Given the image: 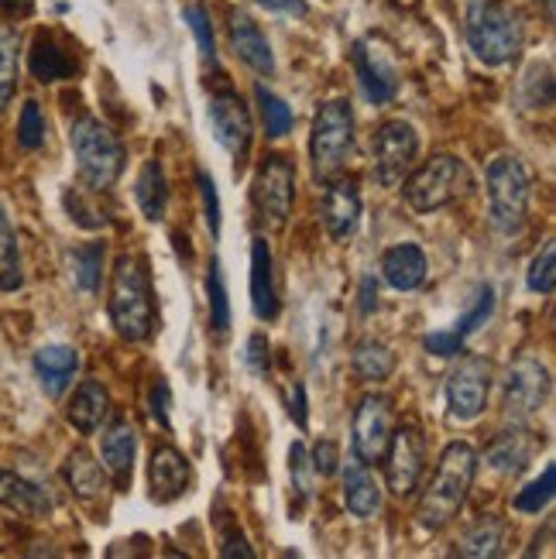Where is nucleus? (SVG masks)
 <instances>
[{
	"label": "nucleus",
	"mask_w": 556,
	"mask_h": 559,
	"mask_svg": "<svg viewBox=\"0 0 556 559\" xmlns=\"http://www.w3.org/2000/svg\"><path fill=\"white\" fill-rule=\"evenodd\" d=\"M477 474V450L471 443H450L433 471L426 491L416 504V522L426 532L447 528L468 501V491Z\"/></svg>",
	"instance_id": "obj_1"
},
{
	"label": "nucleus",
	"mask_w": 556,
	"mask_h": 559,
	"mask_svg": "<svg viewBox=\"0 0 556 559\" xmlns=\"http://www.w3.org/2000/svg\"><path fill=\"white\" fill-rule=\"evenodd\" d=\"M110 323L114 330L141 344L155 330V302H152V278L149 264L138 254H120L110 278Z\"/></svg>",
	"instance_id": "obj_2"
},
{
	"label": "nucleus",
	"mask_w": 556,
	"mask_h": 559,
	"mask_svg": "<svg viewBox=\"0 0 556 559\" xmlns=\"http://www.w3.org/2000/svg\"><path fill=\"white\" fill-rule=\"evenodd\" d=\"M529 200H533V176L522 158L501 155L488 165V221L501 237H516L525 227Z\"/></svg>",
	"instance_id": "obj_3"
},
{
	"label": "nucleus",
	"mask_w": 556,
	"mask_h": 559,
	"mask_svg": "<svg viewBox=\"0 0 556 559\" xmlns=\"http://www.w3.org/2000/svg\"><path fill=\"white\" fill-rule=\"evenodd\" d=\"M69 144H72V155H76L80 179L90 189L104 192L117 182L120 173H125V144H120V138L96 117H80L76 124L69 128Z\"/></svg>",
	"instance_id": "obj_4"
},
{
	"label": "nucleus",
	"mask_w": 556,
	"mask_h": 559,
	"mask_svg": "<svg viewBox=\"0 0 556 559\" xmlns=\"http://www.w3.org/2000/svg\"><path fill=\"white\" fill-rule=\"evenodd\" d=\"M468 45L477 62L505 66L522 52V24L498 0H471L468 8Z\"/></svg>",
	"instance_id": "obj_5"
},
{
	"label": "nucleus",
	"mask_w": 556,
	"mask_h": 559,
	"mask_svg": "<svg viewBox=\"0 0 556 559\" xmlns=\"http://www.w3.org/2000/svg\"><path fill=\"white\" fill-rule=\"evenodd\" d=\"M354 152V110L344 96L327 100L317 117H312V134H309V158H312V176L330 182L344 168V162Z\"/></svg>",
	"instance_id": "obj_6"
},
{
	"label": "nucleus",
	"mask_w": 556,
	"mask_h": 559,
	"mask_svg": "<svg viewBox=\"0 0 556 559\" xmlns=\"http://www.w3.org/2000/svg\"><path fill=\"white\" fill-rule=\"evenodd\" d=\"M471 186L468 165L453 155H433L423 168L405 179V203L416 213H433L450 206Z\"/></svg>",
	"instance_id": "obj_7"
},
{
	"label": "nucleus",
	"mask_w": 556,
	"mask_h": 559,
	"mask_svg": "<svg viewBox=\"0 0 556 559\" xmlns=\"http://www.w3.org/2000/svg\"><path fill=\"white\" fill-rule=\"evenodd\" d=\"M419 152V134L413 124L405 120H389L381 124L371 144V158H375V179L385 189H395L405 182V176L413 173V162Z\"/></svg>",
	"instance_id": "obj_8"
},
{
	"label": "nucleus",
	"mask_w": 556,
	"mask_h": 559,
	"mask_svg": "<svg viewBox=\"0 0 556 559\" xmlns=\"http://www.w3.org/2000/svg\"><path fill=\"white\" fill-rule=\"evenodd\" d=\"M251 200L255 210L269 221L275 230H282L288 224V213H293V200H296V168L282 155H269L261 162L258 176L251 182Z\"/></svg>",
	"instance_id": "obj_9"
},
{
	"label": "nucleus",
	"mask_w": 556,
	"mask_h": 559,
	"mask_svg": "<svg viewBox=\"0 0 556 559\" xmlns=\"http://www.w3.org/2000/svg\"><path fill=\"white\" fill-rule=\"evenodd\" d=\"M549 399V371L533 357H519L505 374V419L522 426Z\"/></svg>",
	"instance_id": "obj_10"
},
{
	"label": "nucleus",
	"mask_w": 556,
	"mask_h": 559,
	"mask_svg": "<svg viewBox=\"0 0 556 559\" xmlns=\"http://www.w3.org/2000/svg\"><path fill=\"white\" fill-rule=\"evenodd\" d=\"M488 392H492V364L485 357H464L447 378L450 419L457 423L477 419L488 405Z\"/></svg>",
	"instance_id": "obj_11"
},
{
	"label": "nucleus",
	"mask_w": 556,
	"mask_h": 559,
	"mask_svg": "<svg viewBox=\"0 0 556 559\" xmlns=\"http://www.w3.org/2000/svg\"><path fill=\"white\" fill-rule=\"evenodd\" d=\"M385 480H389L392 495L405 498L416 491V484L423 477L426 467V443H423V432L416 426H399L389 436V447H385Z\"/></svg>",
	"instance_id": "obj_12"
},
{
	"label": "nucleus",
	"mask_w": 556,
	"mask_h": 559,
	"mask_svg": "<svg viewBox=\"0 0 556 559\" xmlns=\"http://www.w3.org/2000/svg\"><path fill=\"white\" fill-rule=\"evenodd\" d=\"M392 436V402L385 395H365L354 412V456L378 464Z\"/></svg>",
	"instance_id": "obj_13"
},
{
	"label": "nucleus",
	"mask_w": 556,
	"mask_h": 559,
	"mask_svg": "<svg viewBox=\"0 0 556 559\" xmlns=\"http://www.w3.org/2000/svg\"><path fill=\"white\" fill-rule=\"evenodd\" d=\"M210 124H213V134L216 141L224 144L230 152L234 165L240 168L248 158V148H251V114L245 107L237 93H216L210 100Z\"/></svg>",
	"instance_id": "obj_14"
},
{
	"label": "nucleus",
	"mask_w": 556,
	"mask_h": 559,
	"mask_svg": "<svg viewBox=\"0 0 556 559\" xmlns=\"http://www.w3.org/2000/svg\"><path fill=\"white\" fill-rule=\"evenodd\" d=\"M492 312H495V288L492 285H481L474 292V299L471 306L464 309V316L457 320L450 330H440V333H429L423 340V347L433 354V357H453V354H461V347L468 344V336H474L481 326H485L492 320Z\"/></svg>",
	"instance_id": "obj_15"
},
{
	"label": "nucleus",
	"mask_w": 556,
	"mask_h": 559,
	"mask_svg": "<svg viewBox=\"0 0 556 559\" xmlns=\"http://www.w3.org/2000/svg\"><path fill=\"white\" fill-rule=\"evenodd\" d=\"M189 488V460L176 447H158L149 460V491L152 501L168 504Z\"/></svg>",
	"instance_id": "obj_16"
},
{
	"label": "nucleus",
	"mask_w": 556,
	"mask_h": 559,
	"mask_svg": "<svg viewBox=\"0 0 556 559\" xmlns=\"http://www.w3.org/2000/svg\"><path fill=\"white\" fill-rule=\"evenodd\" d=\"M354 72H357V83L365 90V96L371 104H389L392 96L399 93V80H395V69L385 62V56L378 48H371L368 41H357L354 45Z\"/></svg>",
	"instance_id": "obj_17"
},
{
	"label": "nucleus",
	"mask_w": 556,
	"mask_h": 559,
	"mask_svg": "<svg viewBox=\"0 0 556 559\" xmlns=\"http://www.w3.org/2000/svg\"><path fill=\"white\" fill-rule=\"evenodd\" d=\"M323 224L333 240H347L360 224V192L354 179L330 182L323 197Z\"/></svg>",
	"instance_id": "obj_18"
},
{
	"label": "nucleus",
	"mask_w": 556,
	"mask_h": 559,
	"mask_svg": "<svg viewBox=\"0 0 556 559\" xmlns=\"http://www.w3.org/2000/svg\"><path fill=\"white\" fill-rule=\"evenodd\" d=\"M32 364H35V378L42 384V392L48 399H62L66 388L80 371V354H76V347L52 344V347H42Z\"/></svg>",
	"instance_id": "obj_19"
},
{
	"label": "nucleus",
	"mask_w": 556,
	"mask_h": 559,
	"mask_svg": "<svg viewBox=\"0 0 556 559\" xmlns=\"http://www.w3.org/2000/svg\"><path fill=\"white\" fill-rule=\"evenodd\" d=\"M107 416H110V392H107V388L96 378L80 381V388L72 392V402L66 408L69 426L76 432H83V436H93L96 429L104 426Z\"/></svg>",
	"instance_id": "obj_20"
},
{
	"label": "nucleus",
	"mask_w": 556,
	"mask_h": 559,
	"mask_svg": "<svg viewBox=\"0 0 556 559\" xmlns=\"http://www.w3.org/2000/svg\"><path fill=\"white\" fill-rule=\"evenodd\" d=\"M230 45H234L237 59L248 69H255L258 76H272L275 72V56H272L269 38H264L258 24L240 11L230 17Z\"/></svg>",
	"instance_id": "obj_21"
},
{
	"label": "nucleus",
	"mask_w": 556,
	"mask_h": 559,
	"mask_svg": "<svg viewBox=\"0 0 556 559\" xmlns=\"http://www.w3.org/2000/svg\"><path fill=\"white\" fill-rule=\"evenodd\" d=\"M251 309L258 320H275L279 316V296L272 278V248L264 237L251 240Z\"/></svg>",
	"instance_id": "obj_22"
},
{
	"label": "nucleus",
	"mask_w": 556,
	"mask_h": 559,
	"mask_svg": "<svg viewBox=\"0 0 556 559\" xmlns=\"http://www.w3.org/2000/svg\"><path fill=\"white\" fill-rule=\"evenodd\" d=\"M0 504L24 519H45L52 512V495L14 471H0Z\"/></svg>",
	"instance_id": "obj_23"
},
{
	"label": "nucleus",
	"mask_w": 556,
	"mask_h": 559,
	"mask_svg": "<svg viewBox=\"0 0 556 559\" xmlns=\"http://www.w3.org/2000/svg\"><path fill=\"white\" fill-rule=\"evenodd\" d=\"M344 504L357 519H371L381 508V484L375 480L365 460H357V456L347 460V471H344Z\"/></svg>",
	"instance_id": "obj_24"
},
{
	"label": "nucleus",
	"mask_w": 556,
	"mask_h": 559,
	"mask_svg": "<svg viewBox=\"0 0 556 559\" xmlns=\"http://www.w3.org/2000/svg\"><path fill=\"white\" fill-rule=\"evenodd\" d=\"M381 275L395 292H413L426 278V254L419 245H395L381 254Z\"/></svg>",
	"instance_id": "obj_25"
},
{
	"label": "nucleus",
	"mask_w": 556,
	"mask_h": 559,
	"mask_svg": "<svg viewBox=\"0 0 556 559\" xmlns=\"http://www.w3.org/2000/svg\"><path fill=\"white\" fill-rule=\"evenodd\" d=\"M536 453V440L522 429H512V432H501L495 436V443L488 447L485 460L488 467L501 477H516L529 467V460Z\"/></svg>",
	"instance_id": "obj_26"
},
{
	"label": "nucleus",
	"mask_w": 556,
	"mask_h": 559,
	"mask_svg": "<svg viewBox=\"0 0 556 559\" xmlns=\"http://www.w3.org/2000/svg\"><path fill=\"white\" fill-rule=\"evenodd\" d=\"M134 456H138V432L128 423H114L104 432V467L125 484L131 480Z\"/></svg>",
	"instance_id": "obj_27"
},
{
	"label": "nucleus",
	"mask_w": 556,
	"mask_h": 559,
	"mask_svg": "<svg viewBox=\"0 0 556 559\" xmlns=\"http://www.w3.org/2000/svg\"><path fill=\"white\" fill-rule=\"evenodd\" d=\"M28 66H32V76L38 83H59V80L72 76V69H76V62L69 59L66 48L56 38H48V35L35 38Z\"/></svg>",
	"instance_id": "obj_28"
},
{
	"label": "nucleus",
	"mask_w": 556,
	"mask_h": 559,
	"mask_svg": "<svg viewBox=\"0 0 556 559\" xmlns=\"http://www.w3.org/2000/svg\"><path fill=\"white\" fill-rule=\"evenodd\" d=\"M66 480H69V488L76 491L80 498H100L107 491V474L104 467L96 464V456L90 450H72L66 456Z\"/></svg>",
	"instance_id": "obj_29"
},
{
	"label": "nucleus",
	"mask_w": 556,
	"mask_h": 559,
	"mask_svg": "<svg viewBox=\"0 0 556 559\" xmlns=\"http://www.w3.org/2000/svg\"><path fill=\"white\" fill-rule=\"evenodd\" d=\"M505 539V522L498 515H481L461 539H457V552L471 559H495L501 556Z\"/></svg>",
	"instance_id": "obj_30"
},
{
	"label": "nucleus",
	"mask_w": 556,
	"mask_h": 559,
	"mask_svg": "<svg viewBox=\"0 0 556 559\" xmlns=\"http://www.w3.org/2000/svg\"><path fill=\"white\" fill-rule=\"evenodd\" d=\"M134 200L141 206V213L149 221H162L165 206H168V179H165V168L158 162H144L138 182H134Z\"/></svg>",
	"instance_id": "obj_31"
},
{
	"label": "nucleus",
	"mask_w": 556,
	"mask_h": 559,
	"mask_svg": "<svg viewBox=\"0 0 556 559\" xmlns=\"http://www.w3.org/2000/svg\"><path fill=\"white\" fill-rule=\"evenodd\" d=\"M351 364L365 381H385L395 371V354L385 344H378V340H360L351 354Z\"/></svg>",
	"instance_id": "obj_32"
},
{
	"label": "nucleus",
	"mask_w": 556,
	"mask_h": 559,
	"mask_svg": "<svg viewBox=\"0 0 556 559\" xmlns=\"http://www.w3.org/2000/svg\"><path fill=\"white\" fill-rule=\"evenodd\" d=\"M69 269H72V282H76L86 296H93L100 288V269H104V245H86L69 251Z\"/></svg>",
	"instance_id": "obj_33"
},
{
	"label": "nucleus",
	"mask_w": 556,
	"mask_h": 559,
	"mask_svg": "<svg viewBox=\"0 0 556 559\" xmlns=\"http://www.w3.org/2000/svg\"><path fill=\"white\" fill-rule=\"evenodd\" d=\"M21 285V258H17V234L11 227L8 210L0 206V288L11 292Z\"/></svg>",
	"instance_id": "obj_34"
},
{
	"label": "nucleus",
	"mask_w": 556,
	"mask_h": 559,
	"mask_svg": "<svg viewBox=\"0 0 556 559\" xmlns=\"http://www.w3.org/2000/svg\"><path fill=\"white\" fill-rule=\"evenodd\" d=\"M206 299H210V326L216 333L230 330V299H227V282H224V269L221 261H210V275H206Z\"/></svg>",
	"instance_id": "obj_35"
},
{
	"label": "nucleus",
	"mask_w": 556,
	"mask_h": 559,
	"mask_svg": "<svg viewBox=\"0 0 556 559\" xmlns=\"http://www.w3.org/2000/svg\"><path fill=\"white\" fill-rule=\"evenodd\" d=\"M255 100L261 107V117H264V134L269 138H285L288 131H293V107H288L285 100H279V96L272 90L264 86H255Z\"/></svg>",
	"instance_id": "obj_36"
},
{
	"label": "nucleus",
	"mask_w": 556,
	"mask_h": 559,
	"mask_svg": "<svg viewBox=\"0 0 556 559\" xmlns=\"http://www.w3.org/2000/svg\"><path fill=\"white\" fill-rule=\"evenodd\" d=\"M17 86V32L0 24V107H4Z\"/></svg>",
	"instance_id": "obj_37"
},
{
	"label": "nucleus",
	"mask_w": 556,
	"mask_h": 559,
	"mask_svg": "<svg viewBox=\"0 0 556 559\" xmlns=\"http://www.w3.org/2000/svg\"><path fill=\"white\" fill-rule=\"evenodd\" d=\"M553 491H556V467L549 464L546 471H543V477L540 480H533L529 484L525 491H519L516 495V512H525V515H540L543 508L553 501Z\"/></svg>",
	"instance_id": "obj_38"
},
{
	"label": "nucleus",
	"mask_w": 556,
	"mask_h": 559,
	"mask_svg": "<svg viewBox=\"0 0 556 559\" xmlns=\"http://www.w3.org/2000/svg\"><path fill=\"white\" fill-rule=\"evenodd\" d=\"M529 288L540 292V296H553L556 288V245L553 240H546L543 251L533 258V264H529Z\"/></svg>",
	"instance_id": "obj_39"
},
{
	"label": "nucleus",
	"mask_w": 556,
	"mask_h": 559,
	"mask_svg": "<svg viewBox=\"0 0 556 559\" xmlns=\"http://www.w3.org/2000/svg\"><path fill=\"white\" fill-rule=\"evenodd\" d=\"M17 144L24 152H35L45 144V117H42V107L35 100H28L21 107V117H17Z\"/></svg>",
	"instance_id": "obj_40"
},
{
	"label": "nucleus",
	"mask_w": 556,
	"mask_h": 559,
	"mask_svg": "<svg viewBox=\"0 0 556 559\" xmlns=\"http://www.w3.org/2000/svg\"><path fill=\"white\" fill-rule=\"evenodd\" d=\"M288 477H293L296 495L306 501V498L312 495V477H317V471H312L309 450H306L303 443H293V447H288Z\"/></svg>",
	"instance_id": "obj_41"
},
{
	"label": "nucleus",
	"mask_w": 556,
	"mask_h": 559,
	"mask_svg": "<svg viewBox=\"0 0 556 559\" xmlns=\"http://www.w3.org/2000/svg\"><path fill=\"white\" fill-rule=\"evenodd\" d=\"M186 21H189V28L192 35H197V45H200V56L210 69H216V41H213V28H210V14L197 4H189L186 8Z\"/></svg>",
	"instance_id": "obj_42"
},
{
	"label": "nucleus",
	"mask_w": 556,
	"mask_h": 559,
	"mask_svg": "<svg viewBox=\"0 0 556 559\" xmlns=\"http://www.w3.org/2000/svg\"><path fill=\"white\" fill-rule=\"evenodd\" d=\"M197 182H200V197H203L206 227L216 237V234H221V197H216V182L206 173H197Z\"/></svg>",
	"instance_id": "obj_43"
},
{
	"label": "nucleus",
	"mask_w": 556,
	"mask_h": 559,
	"mask_svg": "<svg viewBox=\"0 0 556 559\" xmlns=\"http://www.w3.org/2000/svg\"><path fill=\"white\" fill-rule=\"evenodd\" d=\"M309 460H312V471H317L320 477H333L336 467H341V447H336L333 440H320L317 447H312Z\"/></svg>",
	"instance_id": "obj_44"
},
{
	"label": "nucleus",
	"mask_w": 556,
	"mask_h": 559,
	"mask_svg": "<svg viewBox=\"0 0 556 559\" xmlns=\"http://www.w3.org/2000/svg\"><path fill=\"white\" fill-rule=\"evenodd\" d=\"M245 364H248V371H251V374H258V378L269 374V368H272V354H269V340H264L261 333H255V336L248 340Z\"/></svg>",
	"instance_id": "obj_45"
},
{
	"label": "nucleus",
	"mask_w": 556,
	"mask_h": 559,
	"mask_svg": "<svg viewBox=\"0 0 556 559\" xmlns=\"http://www.w3.org/2000/svg\"><path fill=\"white\" fill-rule=\"evenodd\" d=\"M168 408H173V395H168V384H165V381H155V388H152V419H155L162 429H173V419H168Z\"/></svg>",
	"instance_id": "obj_46"
},
{
	"label": "nucleus",
	"mask_w": 556,
	"mask_h": 559,
	"mask_svg": "<svg viewBox=\"0 0 556 559\" xmlns=\"http://www.w3.org/2000/svg\"><path fill=\"white\" fill-rule=\"evenodd\" d=\"M288 416H293V423H296L299 429H306V426H309V408H306V384H303V381H296V384H293V395H288Z\"/></svg>",
	"instance_id": "obj_47"
},
{
	"label": "nucleus",
	"mask_w": 556,
	"mask_h": 559,
	"mask_svg": "<svg viewBox=\"0 0 556 559\" xmlns=\"http://www.w3.org/2000/svg\"><path fill=\"white\" fill-rule=\"evenodd\" d=\"M261 8H269L275 14H288V17H306L309 14V4L306 0H258Z\"/></svg>",
	"instance_id": "obj_48"
},
{
	"label": "nucleus",
	"mask_w": 556,
	"mask_h": 559,
	"mask_svg": "<svg viewBox=\"0 0 556 559\" xmlns=\"http://www.w3.org/2000/svg\"><path fill=\"white\" fill-rule=\"evenodd\" d=\"M360 316H371L375 309H378V282H375V275H365L360 278Z\"/></svg>",
	"instance_id": "obj_49"
},
{
	"label": "nucleus",
	"mask_w": 556,
	"mask_h": 559,
	"mask_svg": "<svg viewBox=\"0 0 556 559\" xmlns=\"http://www.w3.org/2000/svg\"><path fill=\"white\" fill-rule=\"evenodd\" d=\"M221 556H224V559H234V556H240V559H255V552L248 549V543L240 539V536H237V539H227V546L221 549Z\"/></svg>",
	"instance_id": "obj_50"
},
{
	"label": "nucleus",
	"mask_w": 556,
	"mask_h": 559,
	"mask_svg": "<svg viewBox=\"0 0 556 559\" xmlns=\"http://www.w3.org/2000/svg\"><path fill=\"white\" fill-rule=\"evenodd\" d=\"M0 8L11 11V14H28L32 11V0H0Z\"/></svg>",
	"instance_id": "obj_51"
}]
</instances>
